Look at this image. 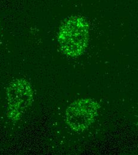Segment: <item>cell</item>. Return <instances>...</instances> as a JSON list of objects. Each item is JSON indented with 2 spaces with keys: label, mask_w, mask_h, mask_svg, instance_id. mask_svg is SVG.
<instances>
[{
  "label": "cell",
  "mask_w": 138,
  "mask_h": 155,
  "mask_svg": "<svg viewBox=\"0 0 138 155\" xmlns=\"http://www.w3.org/2000/svg\"><path fill=\"white\" fill-rule=\"evenodd\" d=\"M7 94L8 117L12 120H18L33 101L31 86L25 79H16L10 84Z\"/></svg>",
  "instance_id": "3"
},
{
  "label": "cell",
  "mask_w": 138,
  "mask_h": 155,
  "mask_svg": "<svg viewBox=\"0 0 138 155\" xmlns=\"http://www.w3.org/2000/svg\"><path fill=\"white\" fill-rule=\"evenodd\" d=\"M99 108L97 101L91 98L78 100L67 109L66 120L75 131L81 132L87 129L95 121Z\"/></svg>",
  "instance_id": "2"
},
{
  "label": "cell",
  "mask_w": 138,
  "mask_h": 155,
  "mask_svg": "<svg viewBox=\"0 0 138 155\" xmlns=\"http://www.w3.org/2000/svg\"><path fill=\"white\" fill-rule=\"evenodd\" d=\"M89 38V24L84 18L79 16L66 20L58 32V42L61 51L71 58H77L85 52Z\"/></svg>",
  "instance_id": "1"
}]
</instances>
